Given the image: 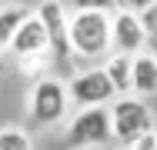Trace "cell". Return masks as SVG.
Returning a JSON list of instances; mask_svg holds the SVG:
<instances>
[{
    "instance_id": "8992f818",
    "label": "cell",
    "mask_w": 157,
    "mask_h": 150,
    "mask_svg": "<svg viewBox=\"0 0 157 150\" xmlns=\"http://www.w3.org/2000/svg\"><path fill=\"white\" fill-rule=\"evenodd\" d=\"M110 40H114V54H124V57H137L147 50V33L134 3L110 7Z\"/></svg>"
},
{
    "instance_id": "9a60e30c",
    "label": "cell",
    "mask_w": 157,
    "mask_h": 150,
    "mask_svg": "<svg viewBox=\"0 0 157 150\" xmlns=\"http://www.w3.org/2000/svg\"><path fill=\"white\" fill-rule=\"evenodd\" d=\"M121 150H124V147H121Z\"/></svg>"
},
{
    "instance_id": "4fadbf2b",
    "label": "cell",
    "mask_w": 157,
    "mask_h": 150,
    "mask_svg": "<svg viewBox=\"0 0 157 150\" xmlns=\"http://www.w3.org/2000/svg\"><path fill=\"white\" fill-rule=\"evenodd\" d=\"M0 150H33L30 133H27L24 127H17V123L0 127Z\"/></svg>"
},
{
    "instance_id": "9c48e42d",
    "label": "cell",
    "mask_w": 157,
    "mask_h": 150,
    "mask_svg": "<svg viewBox=\"0 0 157 150\" xmlns=\"http://www.w3.org/2000/svg\"><path fill=\"white\" fill-rule=\"evenodd\" d=\"M104 73H107V80L114 84L117 97H134V57L110 54V57L104 60Z\"/></svg>"
},
{
    "instance_id": "5bb4252c",
    "label": "cell",
    "mask_w": 157,
    "mask_h": 150,
    "mask_svg": "<svg viewBox=\"0 0 157 150\" xmlns=\"http://www.w3.org/2000/svg\"><path fill=\"white\" fill-rule=\"evenodd\" d=\"M124 150H157V130H151V133H144V137H137L130 147Z\"/></svg>"
},
{
    "instance_id": "7a4b0ae2",
    "label": "cell",
    "mask_w": 157,
    "mask_h": 150,
    "mask_svg": "<svg viewBox=\"0 0 157 150\" xmlns=\"http://www.w3.org/2000/svg\"><path fill=\"white\" fill-rule=\"evenodd\" d=\"M27 114L33 123L40 127H54L63 123L70 114V93H67V80L60 77H44V80H33L30 93H27Z\"/></svg>"
},
{
    "instance_id": "3957f363",
    "label": "cell",
    "mask_w": 157,
    "mask_h": 150,
    "mask_svg": "<svg viewBox=\"0 0 157 150\" xmlns=\"http://www.w3.org/2000/svg\"><path fill=\"white\" fill-rule=\"evenodd\" d=\"M107 110H110V130H114V140H117L121 147H130L137 137H144V133L154 130L151 103L140 100V97H117Z\"/></svg>"
},
{
    "instance_id": "30bf717a",
    "label": "cell",
    "mask_w": 157,
    "mask_h": 150,
    "mask_svg": "<svg viewBox=\"0 0 157 150\" xmlns=\"http://www.w3.org/2000/svg\"><path fill=\"white\" fill-rule=\"evenodd\" d=\"M154 93H157V57L144 50L134 57V97L147 100Z\"/></svg>"
},
{
    "instance_id": "6da1fadb",
    "label": "cell",
    "mask_w": 157,
    "mask_h": 150,
    "mask_svg": "<svg viewBox=\"0 0 157 150\" xmlns=\"http://www.w3.org/2000/svg\"><path fill=\"white\" fill-rule=\"evenodd\" d=\"M114 54L110 40V7L77 3L70 7V60H97Z\"/></svg>"
},
{
    "instance_id": "ba28073f",
    "label": "cell",
    "mask_w": 157,
    "mask_h": 150,
    "mask_svg": "<svg viewBox=\"0 0 157 150\" xmlns=\"http://www.w3.org/2000/svg\"><path fill=\"white\" fill-rule=\"evenodd\" d=\"M40 54H50V40H47V30L40 24V17L37 13H27V20L17 27L13 33V43H10V57L20 60H30V57H40Z\"/></svg>"
},
{
    "instance_id": "277c9868",
    "label": "cell",
    "mask_w": 157,
    "mask_h": 150,
    "mask_svg": "<svg viewBox=\"0 0 157 150\" xmlns=\"http://www.w3.org/2000/svg\"><path fill=\"white\" fill-rule=\"evenodd\" d=\"M67 93H70V103L77 110H97V107H110L117 100V90L107 80L104 67H84L80 73H74L67 80Z\"/></svg>"
},
{
    "instance_id": "5b68a950",
    "label": "cell",
    "mask_w": 157,
    "mask_h": 150,
    "mask_svg": "<svg viewBox=\"0 0 157 150\" xmlns=\"http://www.w3.org/2000/svg\"><path fill=\"white\" fill-rule=\"evenodd\" d=\"M67 140L77 150H104L114 140L110 130V110L97 107V110H77L67 120Z\"/></svg>"
},
{
    "instance_id": "7c38bea8",
    "label": "cell",
    "mask_w": 157,
    "mask_h": 150,
    "mask_svg": "<svg viewBox=\"0 0 157 150\" xmlns=\"http://www.w3.org/2000/svg\"><path fill=\"white\" fill-rule=\"evenodd\" d=\"M134 10L140 13V24L147 33V54L157 57V3H134Z\"/></svg>"
},
{
    "instance_id": "8fae6325",
    "label": "cell",
    "mask_w": 157,
    "mask_h": 150,
    "mask_svg": "<svg viewBox=\"0 0 157 150\" xmlns=\"http://www.w3.org/2000/svg\"><path fill=\"white\" fill-rule=\"evenodd\" d=\"M27 7H20V3H7V7H0V57L3 54H10V43H13V33L17 27L27 20Z\"/></svg>"
},
{
    "instance_id": "52a82bcc",
    "label": "cell",
    "mask_w": 157,
    "mask_h": 150,
    "mask_svg": "<svg viewBox=\"0 0 157 150\" xmlns=\"http://www.w3.org/2000/svg\"><path fill=\"white\" fill-rule=\"evenodd\" d=\"M33 13L40 17V24L47 30L50 54L57 60H67L70 57V7H63V3H40Z\"/></svg>"
}]
</instances>
